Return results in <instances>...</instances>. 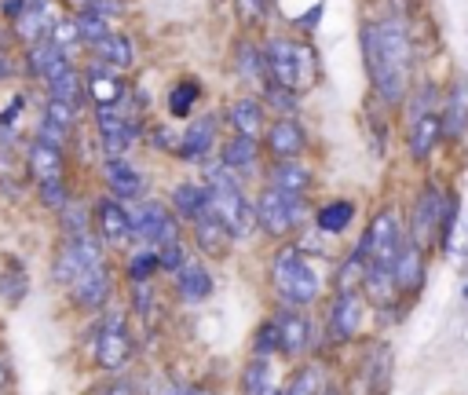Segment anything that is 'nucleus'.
Masks as SVG:
<instances>
[{
	"label": "nucleus",
	"instance_id": "nucleus-1",
	"mask_svg": "<svg viewBox=\"0 0 468 395\" xmlns=\"http://www.w3.org/2000/svg\"><path fill=\"white\" fill-rule=\"evenodd\" d=\"M362 55L369 80L384 102H399L406 95V73H410V37L399 22H366L362 26Z\"/></svg>",
	"mask_w": 468,
	"mask_h": 395
},
{
	"label": "nucleus",
	"instance_id": "nucleus-2",
	"mask_svg": "<svg viewBox=\"0 0 468 395\" xmlns=\"http://www.w3.org/2000/svg\"><path fill=\"white\" fill-rule=\"evenodd\" d=\"M271 285L285 307H311L322 293V278H318L314 263L296 245L278 249V256L271 263Z\"/></svg>",
	"mask_w": 468,
	"mask_h": 395
},
{
	"label": "nucleus",
	"instance_id": "nucleus-3",
	"mask_svg": "<svg viewBox=\"0 0 468 395\" xmlns=\"http://www.w3.org/2000/svg\"><path fill=\"white\" fill-rule=\"evenodd\" d=\"M234 168L219 165L208 172V208L223 219V227L234 234V238H249L260 219H256V205H249V198L241 194L238 179L230 176Z\"/></svg>",
	"mask_w": 468,
	"mask_h": 395
},
{
	"label": "nucleus",
	"instance_id": "nucleus-4",
	"mask_svg": "<svg viewBox=\"0 0 468 395\" xmlns=\"http://www.w3.org/2000/svg\"><path fill=\"white\" fill-rule=\"evenodd\" d=\"M267 55V73L271 80L285 84V88H307L314 80V51L307 44H296V40H271L263 48Z\"/></svg>",
	"mask_w": 468,
	"mask_h": 395
},
{
	"label": "nucleus",
	"instance_id": "nucleus-5",
	"mask_svg": "<svg viewBox=\"0 0 468 395\" xmlns=\"http://www.w3.org/2000/svg\"><path fill=\"white\" fill-rule=\"evenodd\" d=\"M132 351H135V344H132L128 318H124L121 311H106L102 322L95 326V347H91L95 366L106 369V373H117V369L128 366Z\"/></svg>",
	"mask_w": 468,
	"mask_h": 395
},
{
	"label": "nucleus",
	"instance_id": "nucleus-6",
	"mask_svg": "<svg viewBox=\"0 0 468 395\" xmlns=\"http://www.w3.org/2000/svg\"><path fill=\"white\" fill-rule=\"evenodd\" d=\"M406 241H410V238H406L399 216H395L391 208H384V212H377V216L369 219V227H366V234H362L358 249L366 252L369 263L395 267V260H399V252L406 249Z\"/></svg>",
	"mask_w": 468,
	"mask_h": 395
},
{
	"label": "nucleus",
	"instance_id": "nucleus-7",
	"mask_svg": "<svg viewBox=\"0 0 468 395\" xmlns=\"http://www.w3.org/2000/svg\"><path fill=\"white\" fill-rule=\"evenodd\" d=\"M99 260H102V238H95L91 230L69 234V238L58 245L55 260H51V282L69 289V285L77 282V274H80L84 267L99 263Z\"/></svg>",
	"mask_w": 468,
	"mask_h": 395
},
{
	"label": "nucleus",
	"instance_id": "nucleus-8",
	"mask_svg": "<svg viewBox=\"0 0 468 395\" xmlns=\"http://www.w3.org/2000/svg\"><path fill=\"white\" fill-rule=\"evenodd\" d=\"M256 219L271 238H285L303 219V198L300 194H285L278 187H267L256 198Z\"/></svg>",
	"mask_w": 468,
	"mask_h": 395
},
{
	"label": "nucleus",
	"instance_id": "nucleus-9",
	"mask_svg": "<svg viewBox=\"0 0 468 395\" xmlns=\"http://www.w3.org/2000/svg\"><path fill=\"white\" fill-rule=\"evenodd\" d=\"M446 205H450V201H442V194H439L435 187H424V190L417 194L413 216H410V241H413V245L428 249V241L439 238L442 219H446Z\"/></svg>",
	"mask_w": 468,
	"mask_h": 395
},
{
	"label": "nucleus",
	"instance_id": "nucleus-10",
	"mask_svg": "<svg viewBox=\"0 0 468 395\" xmlns=\"http://www.w3.org/2000/svg\"><path fill=\"white\" fill-rule=\"evenodd\" d=\"M362 318H366V296H362V289H336V300H333L329 322H325V336L333 344H344V340H351L362 329Z\"/></svg>",
	"mask_w": 468,
	"mask_h": 395
},
{
	"label": "nucleus",
	"instance_id": "nucleus-11",
	"mask_svg": "<svg viewBox=\"0 0 468 395\" xmlns=\"http://www.w3.org/2000/svg\"><path fill=\"white\" fill-rule=\"evenodd\" d=\"M388 384H391V347L373 344L351 377V395H384Z\"/></svg>",
	"mask_w": 468,
	"mask_h": 395
},
{
	"label": "nucleus",
	"instance_id": "nucleus-12",
	"mask_svg": "<svg viewBox=\"0 0 468 395\" xmlns=\"http://www.w3.org/2000/svg\"><path fill=\"white\" fill-rule=\"evenodd\" d=\"M110 289H113L110 267H106V260H99V263H91L77 274V282L69 285V300H73L77 311H99V307H106Z\"/></svg>",
	"mask_w": 468,
	"mask_h": 395
},
{
	"label": "nucleus",
	"instance_id": "nucleus-13",
	"mask_svg": "<svg viewBox=\"0 0 468 395\" xmlns=\"http://www.w3.org/2000/svg\"><path fill=\"white\" fill-rule=\"evenodd\" d=\"M95 230H99V238L106 241V245H128L132 238H135V227H132V212L121 205V198H102V201H95Z\"/></svg>",
	"mask_w": 468,
	"mask_h": 395
},
{
	"label": "nucleus",
	"instance_id": "nucleus-14",
	"mask_svg": "<svg viewBox=\"0 0 468 395\" xmlns=\"http://www.w3.org/2000/svg\"><path fill=\"white\" fill-rule=\"evenodd\" d=\"M274 326H278V355L296 358L311 347V322L296 307H285L282 315H274Z\"/></svg>",
	"mask_w": 468,
	"mask_h": 395
},
{
	"label": "nucleus",
	"instance_id": "nucleus-15",
	"mask_svg": "<svg viewBox=\"0 0 468 395\" xmlns=\"http://www.w3.org/2000/svg\"><path fill=\"white\" fill-rule=\"evenodd\" d=\"M190 227H194V238H197V249L205 252V256H227V249H230V241H234V234L223 227V219L212 212V208H205V212H197L194 219H190Z\"/></svg>",
	"mask_w": 468,
	"mask_h": 395
},
{
	"label": "nucleus",
	"instance_id": "nucleus-16",
	"mask_svg": "<svg viewBox=\"0 0 468 395\" xmlns=\"http://www.w3.org/2000/svg\"><path fill=\"white\" fill-rule=\"evenodd\" d=\"M51 26H55V15H51V0H26L22 11L15 15V29L26 44H37L44 37H51Z\"/></svg>",
	"mask_w": 468,
	"mask_h": 395
},
{
	"label": "nucleus",
	"instance_id": "nucleus-17",
	"mask_svg": "<svg viewBox=\"0 0 468 395\" xmlns=\"http://www.w3.org/2000/svg\"><path fill=\"white\" fill-rule=\"evenodd\" d=\"M95 121H99V135H102L106 154H110V157H121V154L128 150L132 135H135V124L124 121V117L117 113V106H99Z\"/></svg>",
	"mask_w": 468,
	"mask_h": 395
},
{
	"label": "nucleus",
	"instance_id": "nucleus-18",
	"mask_svg": "<svg viewBox=\"0 0 468 395\" xmlns=\"http://www.w3.org/2000/svg\"><path fill=\"white\" fill-rule=\"evenodd\" d=\"M303 146H307V135H303V128H300L292 117H278V121L267 128V150H271L278 161L300 157Z\"/></svg>",
	"mask_w": 468,
	"mask_h": 395
},
{
	"label": "nucleus",
	"instance_id": "nucleus-19",
	"mask_svg": "<svg viewBox=\"0 0 468 395\" xmlns=\"http://www.w3.org/2000/svg\"><path fill=\"white\" fill-rule=\"evenodd\" d=\"M362 296L373 304V307H391L402 293H399V282H395V267H384V263H369L366 267V278H362Z\"/></svg>",
	"mask_w": 468,
	"mask_h": 395
},
{
	"label": "nucleus",
	"instance_id": "nucleus-20",
	"mask_svg": "<svg viewBox=\"0 0 468 395\" xmlns=\"http://www.w3.org/2000/svg\"><path fill=\"white\" fill-rule=\"evenodd\" d=\"M102 179H106V187H110V194L113 198H121V201H128V198H139L143 194V176L124 161V157H106V165H102Z\"/></svg>",
	"mask_w": 468,
	"mask_h": 395
},
{
	"label": "nucleus",
	"instance_id": "nucleus-21",
	"mask_svg": "<svg viewBox=\"0 0 468 395\" xmlns=\"http://www.w3.org/2000/svg\"><path fill=\"white\" fill-rule=\"evenodd\" d=\"M88 95L95 99V106H117L124 99V80L117 77L113 66L106 62H95L88 69Z\"/></svg>",
	"mask_w": 468,
	"mask_h": 395
},
{
	"label": "nucleus",
	"instance_id": "nucleus-22",
	"mask_svg": "<svg viewBox=\"0 0 468 395\" xmlns=\"http://www.w3.org/2000/svg\"><path fill=\"white\" fill-rule=\"evenodd\" d=\"M212 143H216V121L212 117H201V121H194L183 132V139L176 146V157L179 161H205V154L212 150Z\"/></svg>",
	"mask_w": 468,
	"mask_h": 395
},
{
	"label": "nucleus",
	"instance_id": "nucleus-23",
	"mask_svg": "<svg viewBox=\"0 0 468 395\" xmlns=\"http://www.w3.org/2000/svg\"><path fill=\"white\" fill-rule=\"evenodd\" d=\"M395 282H399V293L402 296H413L424 285V249L420 245L406 241V249L395 260Z\"/></svg>",
	"mask_w": 468,
	"mask_h": 395
},
{
	"label": "nucleus",
	"instance_id": "nucleus-24",
	"mask_svg": "<svg viewBox=\"0 0 468 395\" xmlns=\"http://www.w3.org/2000/svg\"><path fill=\"white\" fill-rule=\"evenodd\" d=\"M176 293H179V300H186V304L208 300V293H212V274H208V267L197 263V260H186V263L179 267V274H176Z\"/></svg>",
	"mask_w": 468,
	"mask_h": 395
},
{
	"label": "nucleus",
	"instance_id": "nucleus-25",
	"mask_svg": "<svg viewBox=\"0 0 468 395\" xmlns=\"http://www.w3.org/2000/svg\"><path fill=\"white\" fill-rule=\"evenodd\" d=\"M168 219H172V212H168L161 201H143V205L132 212L135 238H139L143 245H157V238H161V230L168 227Z\"/></svg>",
	"mask_w": 468,
	"mask_h": 395
},
{
	"label": "nucleus",
	"instance_id": "nucleus-26",
	"mask_svg": "<svg viewBox=\"0 0 468 395\" xmlns=\"http://www.w3.org/2000/svg\"><path fill=\"white\" fill-rule=\"evenodd\" d=\"M26 165L33 172V179H55L62 176V146L55 143H44V139H33L29 143V154H26Z\"/></svg>",
	"mask_w": 468,
	"mask_h": 395
},
{
	"label": "nucleus",
	"instance_id": "nucleus-27",
	"mask_svg": "<svg viewBox=\"0 0 468 395\" xmlns=\"http://www.w3.org/2000/svg\"><path fill=\"white\" fill-rule=\"evenodd\" d=\"M241 395H282L271 377V355H252L241 369Z\"/></svg>",
	"mask_w": 468,
	"mask_h": 395
},
{
	"label": "nucleus",
	"instance_id": "nucleus-28",
	"mask_svg": "<svg viewBox=\"0 0 468 395\" xmlns=\"http://www.w3.org/2000/svg\"><path fill=\"white\" fill-rule=\"evenodd\" d=\"M271 187H278V190H285V194H307L311 190V168L307 165H300L296 157H285V161H278L274 168H271Z\"/></svg>",
	"mask_w": 468,
	"mask_h": 395
},
{
	"label": "nucleus",
	"instance_id": "nucleus-29",
	"mask_svg": "<svg viewBox=\"0 0 468 395\" xmlns=\"http://www.w3.org/2000/svg\"><path fill=\"white\" fill-rule=\"evenodd\" d=\"M88 48H91L95 62H106V66H113V69H128V66H132V44H128V37H121V33H106V37H99V40L88 44Z\"/></svg>",
	"mask_w": 468,
	"mask_h": 395
},
{
	"label": "nucleus",
	"instance_id": "nucleus-30",
	"mask_svg": "<svg viewBox=\"0 0 468 395\" xmlns=\"http://www.w3.org/2000/svg\"><path fill=\"white\" fill-rule=\"evenodd\" d=\"M227 117H230V124H234V132H241V135H260L263 132V106L256 102V99H234L230 102V110H227Z\"/></svg>",
	"mask_w": 468,
	"mask_h": 395
},
{
	"label": "nucleus",
	"instance_id": "nucleus-31",
	"mask_svg": "<svg viewBox=\"0 0 468 395\" xmlns=\"http://www.w3.org/2000/svg\"><path fill=\"white\" fill-rule=\"evenodd\" d=\"M439 135H442V117H435V113L417 117V121L410 124V154H413V157H428L431 146L439 143Z\"/></svg>",
	"mask_w": 468,
	"mask_h": 395
},
{
	"label": "nucleus",
	"instance_id": "nucleus-32",
	"mask_svg": "<svg viewBox=\"0 0 468 395\" xmlns=\"http://www.w3.org/2000/svg\"><path fill=\"white\" fill-rule=\"evenodd\" d=\"M172 208L179 219H194L197 212H205L208 208V183L205 187L201 183H179L172 190Z\"/></svg>",
	"mask_w": 468,
	"mask_h": 395
},
{
	"label": "nucleus",
	"instance_id": "nucleus-33",
	"mask_svg": "<svg viewBox=\"0 0 468 395\" xmlns=\"http://www.w3.org/2000/svg\"><path fill=\"white\" fill-rule=\"evenodd\" d=\"M62 59H66V51H62L51 37L29 44V51H26V66H29V73H37V77H48Z\"/></svg>",
	"mask_w": 468,
	"mask_h": 395
},
{
	"label": "nucleus",
	"instance_id": "nucleus-34",
	"mask_svg": "<svg viewBox=\"0 0 468 395\" xmlns=\"http://www.w3.org/2000/svg\"><path fill=\"white\" fill-rule=\"evenodd\" d=\"M223 165L234 168V172H238V168H252V165H256V139L234 132V135L223 143Z\"/></svg>",
	"mask_w": 468,
	"mask_h": 395
},
{
	"label": "nucleus",
	"instance_id": "nucleus-35",
	"mask_svg": "<svg viewBox=\"0 0 468 395\" xmlns=\"http://www.w3.org/2000/svg\"><path fill=\"white\" fill-rule=\"evenodd\" d=\"M26 293H29V274L22 271L18 260H11V267L0 271V300H4L7 307H18V304L26 300Z\"/></svg>",
	"mask_w": 468,
	"mask_h": 395
},
{
	"label": "nucleus",
	"instance_id": "nucleus-36",
	"mask_svg": "<svg viewBox=\"0 0 468 395\" xmlns=\"http://www.w3.org/2000/svg\"><path fill=\"white\" fill-rule=\"evenodd\" d=\"M464 128H468V95L457 88L450 95V102H446V113H442V135L446 139H461Z\"/></svg>",
	"mask_w": 468,
	"mask_h": 395
},
{
	"label": "nucleus",
	"instance_id": "nucleus-37",
	"mask_svg": "<svg viewBox=\"0 0 468 395\" xmlns=\"http://www.w3.org/2000/svg\"><path fill=\"white\" fill-rule=\"evenodd\" d=\"M157 271H165L157 245H143V249H135L128 256V282H150Z\"/></svg>",
	"mask_w": 468,
	"mask_h": 395
},
{
	"label": "nucleus",
	"instance_id": "nucleus-38",
	"mask_svg": "<svg viewBox=\"0 0 468 395\" xmlns=\"http://www.w3.org/2000/svg\"><path fill=\"white\" fill-rule=\"evenodd\" d=\"M48 91H51V99H62V102L80 106V99H84V77L73 66H66L55 80H48Z\"/></svg>",
	"mask_w": 468,
	"mask_h": 395
},
{
	"label": "nucleus",
	"instance_id": "nucleus-39",
	"mask_svg": "<svg viewBox=\"0 0 468 395\" xmlns=\"http://www.w3.org/2000/svg\"><path fill=\"white\" fill-rule=\"evenodd\" d=\"M351 216H355V205H351V201H329V205L318 208L314 223H318V230H325V234H340V230L351 223Z\"/></svg>",
	"mask_w": 468,
	"mask_h": 395
},
{
	"label": "nucleus",
	"instance_id": "nucleus-40",
	"mask_svg": "<svg viewBox=\"0 0 468 395\" xmlns=\"http://www.w3.org/2000/svg\"><path fill=\"white\" fill-rule=\"evenodd\" d=\"M234 66H238V73H241L245 80H263V77L271 80V73H267V55L256 51L252 44H241V48H238Z\"/></svg>",
	"mask_w": 468,
	"mask_h": 395
},
{
	"label": "nucleus",
	"instance_id": "nucleus-41",
	"mask_svg": "<svg viewBox=\"0 0 468 395\" xmlns=\"http://www.w3.org/2000/svg\"><path fill=\"white\" fill-rule=\"evenodd\" d=\"M322 369L318 366H300L292 377H289V384L282 388V395H322Z\"/></svg>",
	"mask_w": 468,
	"mask_h": 395
},
{
	"label": "nucleus",
	"instance_id": "nucleus-42",
	"mask_svg": "<svg viewBox=\"0 0 468 395\" xmlns=\"http://www.w3.org/2000/svg\"><path fill=\"white\" fill-rule=\"evenodd\" d=\"M77 29H80V37H84V44H95L99 37H106V33H113L110 29V18L106 15H99L95 7H80L77 15Z\"/></svg>",
	"mask_w": 468,
	"mask_h": 395
},
{
	"label": "nucleus",
	"instance_id": "nucleus-43",
	"mask_svg": "<svg viewBox=\"0 0 468 395\" xmlns=\"http://www.w3.org/2000/svg\"><path fill=\"white\" fill-rule=\"evenodd\" d=\"M37 194H40V205L51 208V212H62V208L69 205V190H66L62 176H55V179H40V183H37Z\"/></svg>",
	"mask_w": 468,
	"mask_h": 395
},
{
	"label": "nucleus",
	"instance_id": "nucleus-44",
	"mask_svg": "<svg viewBox=\"0 0 468 395\" xmlns=\"http://www.w3.org/2000/svg\"><path fill=\"white\" fill-rule=\"evenodd\" d=\"M197 95H201V84H197V80H179V84L172 88V95H168V110H172L176 117H186L190 106L197 102Z\"/></svg>",
	"mask_w": 468,
	"mask_h": 395
},
{
	"label": "nucleus",
	"instance_id": "nucleus-45",
	"mask_svg": "<svg viewBox=\"0 0 468 395\" xmlns=\"http://www.w3.org/2000/svg\"><path fill=\"white\" fill-rule=\"evenodd\" d=\"M51 40L69 55L77 44H84V37H80V29H77V18H55V26H51Z\"/></svg>",
	"mask_w": 468,
	"mask_h": 395
},
{
	"label": "nucleus",
	"instance_id": "nucleus-46",
	"mask_svg": "<svg viewBox=\"0 0 468 395\" xmlns=\"http://www.w3.org/2000/svg\"><path fill=\"white\" fill-rule=\"evenodd\" d=\"M58 223H62V234H66V238H69V234H84V230H88V212L69 201V205L58 212Z\"/></svg>",
	"mask_w": 468,
	"mask_h": 395
},
{
	"label": "nucleus",
	"instance_id": "nucleus-47",
	"mask_svg": "<svg viewBox=\"0 0 468 395\" xmlns=\"http://www.w3.org/2000/svg\"><path fill=\"white\" fill-rule=\"evenodd\" d=\"M44 117H48V121H55V124H62V128H69V124L77 121V106L48 95V102H44Z\"/></svg>",
	"mask_w": 468,
	"mask_h": 395
},
{
	"label": "nucleus",
	"instance_id": "nucleus-48",
	"mask_svg": "<svg viewBox=\"0 0 468 395\" xmlns=\"http://www.w3.org/2000/svg\"><path fill=\"white\" fill-rule=\"evenodd\" d=\"M278 351V326H274V318L271 322H263L260 329H256V336H252V355H274Z\"/></svg>",
	"mask_w": 468,
	"mask_h": 395
},
{
	"label": "nucleus",
	"instance_id": "nucleus-49",
	"mask_svg": "<svg viewBox=\"0 0 468 395\" xmlns=\"http://www.w3.org/2000/svg\"><path fill=\"white\" fill-rule=\"evenodd\" d=\"M234 15L241 26H260L267 18V0H234Z\"/></svg>",
	"mask_w": 468,
	"mask_h": 395
},
{
	"label": "nucleus",
	"instance_id": "nucleus-50",
	"mask_svg": "<svg viewBox=\"0 0 468 395\" xmlns=\"http://www.w3.org/2000/svg\"><path fill=\"white\" fill-rule=\"evenodd\" d=\"M267 102L289 113V110H296V88H285L278 80H267Z\"/></svg>",
	"mask_w": 468,
	"mask_h": 395
},
{
	"label": "nucleus",
	"instance_id": "nucleus-51",
	"mask_svg": "<svg viewBox=\"0 0 468 395\" xmlns=\"http://www.w3.org/2000/svg\"><path fill=\"white\" fill-rule=\"evenodd\" d=\"M157 252H161V267H165V271H179V267L186 263V260H183V241H179V238L157 245Z\"/></svg>",
	"mask_w": 468,
	"mask_h": 395
},
{
	"label": "nucleus",
	"instance_id": "nucleus-52",
	"mask_svg": "<svg viewBox=\"0 0 468 395\" xmlns=\"http://www.w3.org/2000/svg\"><path fill=\"white\" fill-rule=\"evenodd\" d=\"M66 132L69 128H62V124H55V121H40V128H37V139H44V143H55V146H62L66 143Z\"/></svg>",
	"mask_w": 468,
	"mask_h": 395
},
{
	"label": "nucleus",
	"instance_id": "nucleus-53",
	"mask_svg": "<svg viewBox=\"0 0 468 395\" xmlns=\"http://www.w3.org/2000/svg\"><path fill=\"white\" fill-rule=\"evenodd\" d=\"M132 296H135V311H139V315H146V311L154 307V289H150V282H132Z\"/></svg>",
	"mask_w": 468,
	"mask_h": 395
},
{
	"label": "nucleus",
	"instance_id": "nucleus-54",
	"mask_svg": "<svg viewBox=\"0 0 468 395\" xmlns=\"http://www.w3.org/2000/svg\"><path fill=\"white\" fill-rule=\"evenodd\" d=\"M88 7H95L99 15H106V18H113V15H121L124 11V0H91Z\"/></svg>",
	"mask_w": 468,
	"mask_h": 395
},
{
	"label": "nucleus",
	"instance_id": "nucleus-55",
	"mask_svg": "<svg viewBox=\"0 0 468 395\" xmlns=\"http://www.w3.org/2000/svg\"><path fill=\"white\" fill-rule=\"evenodd\" d=\"M95 395H135V388H132L128 380H110V384H102Z\"/></svg>",
	"mask_w": 468,
	"mask_h": 395
},
{
	"label": "nucleus",
	"instance_id": "nucleus-56",
	"mask_svg": "<svg viewBox=\"0 0 468 395\" xmlns=\"http://www.w3.org/2000/svg\"><path fill=\"white\" fill-rule=\"evenodd\" d=\"M11 388V366H7V358L0 355V391H7Z\"/></svg>",
	"mask_w": 468,
	"mask_h": 395
},
{
	"label": "nucleus",
	"instance_id": "nucleus-57",
	"mask_svg": "<svg viewBox=\"0 0 468 395\" xmlns=\"http://www.w3.org/2000/svg\"><path fill=\"white\" fill-rule=\"evenodd\" d=\"M15 73V66H11V55L7 51H0V80H7Z\"/></svg>",
	"mask_w": 468,
	"mask_h": 395
},
{
	"label": "nucleus",
	"instance_id": "nucleus-58",
	"mask_svg": "<svg viewBox=\"0 0 468 395\" xmlns=\"http://www.w3.org/2000/svg\"><path fill=\"white\" fill-rule=\"evenodd\" d=\"M186 395H216V388H205V384H194V388H186Z\"/></svg>",
	"mask_w": 468,
	"mask_h": 395
},
{
	"label": "nucleus",
	"instance_id": "nucleus-59",
	"mask_svg": "<svg viewBox=\"0 0 468 395\" xmlns=\"http://www.w3.org/2000/svg\"><path fill=\"white\" fill-rule=\"evenodd\" d=\"M322 395H340V391H336L333 384H325V388H322Z\"/></svg>",
	"mask_w": 468,
	"mask_h": 395
},
{
	"label": "nucleus",
	"instance_id": "nucleus-60",
	"mask_svg": "<svg viewBox=\"0 0 468 395\" xmlns=\"http://www.w3.org/2000/svg\"><path fill=\"white\" fill-rule=\"evenodd\" d=\"M69 4H77V11H80V7H88L91 0H69Z\"/></svg>",
	"mask_w": 468,
	"mask_h": 395
},
{
	"label": "nucleus",
	"instance_id": "nucleus-61",
	"mask_svg": "<svg viewBox=\"0 0 468 395\" xmlns=\"http://www.w3.org/2000/svg\"><path fill=\"white\" fill-rule=\"evenodd\" d=\"M464 296H468V289H464Z\"/></svg>",
	"mask_w": 468,
	"mask_h": 395
}]
</instances>
